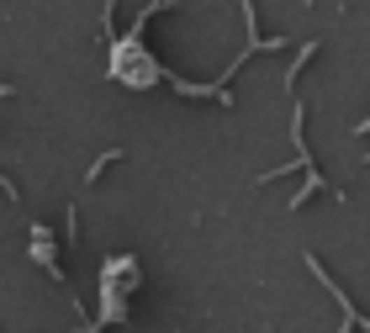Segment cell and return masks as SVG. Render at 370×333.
Returning a JSON list of instances; mask_svg holds the SVG:
<instances>
[{
  "mask_svg": "<svg viewBox=\"0 0 370 333\" xmlns=\"http://www.w3.org/2000/svg\"><path fill=\"white\" fill-rule=\"evenodd\" d=\"M322 185H328V180H322V169H318V164H312V169H307V185H301V190H297V196H291V212H301V206H307V201H312V196H318V190H322Z\"/></svg>",
  "mask_w": 370,
  "mask_h": 333,
  "instance_id": "1",
  "label": "cell"
},
{
  "mask_svg": "<svg viewBox=\"0 0 370 333\" xmlns=\"http://www.w3.org/2000/svg\"><path fill=\"white\" fill-rule=\"evenodd\" d=\"M365 164H370V154H365Z\"/></svg>",
  "mask_w": 370,
  "mask_h": 333,
  "instance_id": "2",
  "label": "cell"
}]
</instances>
